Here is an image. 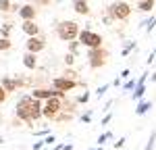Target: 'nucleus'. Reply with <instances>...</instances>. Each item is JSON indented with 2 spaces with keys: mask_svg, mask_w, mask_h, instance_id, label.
Here are the masks:
<instances>
[{
  "mask_svg": "<svg viewBox=\"0 0 156 150\" xmlns=\"http://www.w3.org/2000/svg\"><path fill=\"white\" fill-rule=\"evenodd\" d=\"M15 115L17 119L27 121V123H34L42 117V102L36 98H31V94H25L19 98V102L15 104Z\"/></svg>",
  "mask_w": 156,
  "mask_h": 150,
  "instance_id": "nucleus-1",
  "label": "nucleus"
},
{
  "mask_svg": "<svg viewBox=\"0 0 156 150\" xmlns=\"http://www.w3.org/2000/svg\"><path fill=\"white\" fill-rule=\"evenodd\" d=\"M79 25L75 23V21H60L56 25V36L62 40V42H73V40H77L79 38Z\"/></svg>",
  "mask_w": 156,
  "mask_h": 150,
  "instance_id": "nucleus-2",
  "label": "nucleus"
},
{
  "mask_svg": "<svg viewBox=\"0 0 156 150\" xmlns=\"http://www.w3.org/2000/svg\"><path fill=\"white\" fill-rule=\"evenodd\" d=\"M106 12H108V17H110L112 21H125V19L131 15V4L125 2V0H117V2L108 4Z\"/></svg>",
  "mask_w": 156,
  "mask_h": 150,
  "instance_id": "nucleus-3",
  "label": "nucleus"
},
{
  "mask_svg": "<svg viewBox=\"0 0 156 150\" xmlns=\"http://www.w3.org/2000/svg\"><path fill=\"white\" fill-rule=\"evenodd\" d=\"M77 40H79V44H83L87 50H90V48H102V42H104V40H102V36H100V34H96V31H92L90 27L81 29Z\"/></svg>",
  "mask_w": 156,
  "mask_h": 150,
  "instance_id": "nucleus-4",
  "label": "nucleus"
},
{
  "mask_svg": "<svg viewBox=\"0 0 156 150\" xmlns=\"http://www.w3.org/2000/svg\"><path fill=\"white\" fill-rule=\"evenodd\" d=\"M106 59H108V52L104 48H90L87 50V65L92 69H100L106 65Z\"/></svg>",
  "mask_w": 156,
  "mask_h": 150,
  "instance_id": "nucleus-5",
  "label": "nucleus"
},
{
  "mask_svg": "<svg viewBox=\"0 0 156 150\" xmlns=\"http://www.w3.org/2000/svg\"><path fill=\"white\" fill-rule=\"evenodd\" d=\"M60 109H62V98H50L42 104V117H46V119H56Z\"/></svg>",
  "mask_w": 156,
  "mask_h": 150,
  "instance_id": "nucleus-6",
  "label": "nucleus"
},
{
  "mask_svg": "<svg viewBox=\"0 0 156 150\" xmlns=\"http://www.w3.org/2000/svg\"><path fill=\"white\" fill-rule=\"evenodd\" d=\"M65 94L58 92V90H54V88H37L31 92V98L36 100H50V98H62Z\"/></svg>",
  "mask_w": 156,
  "mask_h": 150,
  "instance_id": "nucleus-7",
  "label": "nucleus"
},
{
  "mask_svg": "<svg viewBox=\"0 0 156 150\" xmlns=\"http://www.w3.org/2000/svg\"><path fill=\"white\" fill-rule=\"evenodd\" d=\"M52 88L65 94V92H71L73 88H77V81L75 79H69V77H54L52 79Z\"/></svg>",
  "mask_w": 156,
  "mask_h": 150,
  "instance_id": "nucleus-8",
  "label": "nucleus"
},
{
  "mask_svg": "<svg viewBox=\"0 0 156 150\" xmlns=\"http://www.w3.org/2000/svg\"><path fill=\"white\" fill-rule=\"evenodd\" d=\"M25 48H27V52H31V54H37V52H42V50L46 48V38H42V36L29 38V40L25 42Z\"/></svg>",
  "mask_w": 156,
  "mask_h": 150,
  "instance_id": "nucleus-9",
  "label": "nucleus"
},
{
  "mask_svg": "<svg viewBox=\"0 0 156 150\" xmlns=\"http://www.w3.org/2000/svg\"><path fill=\"white\" fill-rule=\"evenodd\" d=\"M146 79H148V73H142L140 79H137V86H135V90H133V100H135V102H140L142 96L146 94Z\"/></svg>",
  "mask_w": 156,
  "mask_h": 150,
  "instance_id": "nucleus-10",
  "label": "nucleus"
},
{
  "mask_svg": "<svg viewBox=\"0 0 156 150\" xmlns=\"http://www.w3.org/2000/svg\"><path fill=\"white\" fill-rule=\"evenodd\" d=\"M36 15H37V11H36L34 4H23V6L19 9V17H21L23 21H36Z\"/></svg>",
  "mask_w": 156,
  "mask_h": 150,
  "instance_id": "nucleus-11",
  "label": "nucleus"
},
{
  "mask_svg": "<svg viewBox=\"0 0 156 150\" xmlns=\"http://www.w3.org/2000/svg\"><path fill=\"white\" fill-rule=\"evenodd\" d=\"M0 86L4 88L6 94H9V92H17L19 84H17V77H12V75H4V77L0 79Z\"/></svg>",
  "mask_w": 156,
  "mask_h": 150,
  "instance_id": "nucleus-12",
  "label": "nucleus"
},
{
  "mask_svg": "<svg viewBox=\"0 0 156 150\" xmlns=\"http://www.w3.org/2000/svg\"><path fill=\"white\" fill-rule=\"evenodd\" d=\"M21 29H23V34H27L29 38L40 36V25H37L36 21H23V23H21Z\"/></svg>",
  "mask_w": 156,
  "mask_h": 150,
  "instance_id": "nucleus-13",
  "label": "nucleus"
},
{
  "mask_svg": "<svg viewBox=\"0 0 156 150\" xmlns=\"http://www.w3.org/2000/svg\"><path fill=\"white\" fill-rule=\"evenodd\" d=\"M73 4V11L77 12V15H90V4H87V0H71Z\"/></svg>",
  "mask_w": 156,
  "mask_h": 150,
  "instance_id": "nucleus-14",
  "label": "nucleus"
},
{
  "mask_svg": "<svg viewBox=\"0 0 156 150\" xmlns=\"http://www.w3.org/2000/svg\"><path fill=\"white\" fill-rule=\"evenodd\" d=\"M23 65H25V69H36L37 67V56L31 54V52H25L23 54Z\"/></svg>",
  "mask_w": 156,
  "mask_h": 150,
  "instance_id": "nucleus-15",
  "label": "nucleus"
},
{
  "mask_svg": "<svg viewBox=\"0 0 156 150\" xmlns=\"http://www.w3.org/2000/svg\"><path fill=\"white\" fill-rule=\"evenodd\" d=\"M150 109H152V100H140V102H137V106H135V115H140V117H142V115H146Z\"/></svg>",
  "mask_w": 156,
  "mask_h": 150,
  "instance_id": "nucleus-16",
  "label": "nucleus"
},
{
  "mask_svg": "<svg viewBox=\"0 0 156 150\" xmlns=\"http://www.w3.org/2000/svg\"><path fill=\"white\" fill-rule=\"evenodd\" d=\"M154 9V0H140V4H137V11L142 12H150Z\"/></svg>",
  "mask_w": 156,
  "mask_h": 150,
  "instance_id": "nucleus-17",
  "label": "nucleus"
},
{
  "mask_svg": "<svg viewBox=\"0 0 156 150\" xmlns=\"http://www.w3.org/2000/svg\"><path fill=\"white\" fill-rule=\"evenodd\" d=\"M12 48V42L9 38H0V52H9Z\"/></svg>",
  "mask_w": 156,
  "mask_h": 150,
  "instance_id": "nucleus-18",
  "label": "nucleus"
},
{
  "mask_svg": "<svg viewBox=\"0 0 156 150\" xmlns=\"http://www.w3.org/2000/svg\"><path fill=\"white\" fill-rule=\"evenodd\" d=\"M12 31V25L11 23H2L0 25V38H9Z\"/></svg>",
  "mask_w": 156,
  "mask_h": 150,
  "instance_id": "nucleus-19",
  "label": "nucleus"
},
{
  "mask_svg": "<svg viewBox=\"0 0 156 150\" xmlns=\"http://www.w3.org/2000/svg\"><path fill=\"white\" fill-rule=\"evenodd\" d=\"M11 11H12L11 0H0V12H11Z\"/></svg>",
  "mask_w": 156,
  "mask_h": 150,
  "instance_id": "nucleus-20",
  "label": "nucleus"
},
{
  "mask_svg": "<svg viewBox=\"0 0 156 150\" xmlns=\"http://www.w3.org/2000/svg\"><path fill=\"white\" fill-rule=\"evenodd\" d=\"M137 86V79H127L125 84H123V92H129V90H135Z\"/></svg>",
  "mask_w": 156,
  "mask_h": 150,
  "instance_id": "nucleus-21",
  "label": "nucleus"
},
{
  "mask_svg": "<svg viewBox=\"0 0 156 150\" xmlns=\"http://www.w3.org/2000/svg\"><path fill=\"white\" fill-rule=\"evenodd\" d=\"M77 50H79V42L77 40L69 42V54H77Z\"/></svg>",
  "mask_w": 156,
  "mask_h": 150,
  "instance_id": "nucleus-22",
  "label": "nucleus"
},
{
  "mask_svg": "<svg viewBox=\"0 0 156 150\" xmlns=\"http://www.w3.org/2000/svg\"><path fill=\"white\" fill-rule=\"evenodd\" d=\"M154 142H156V131H152V134H150V140H148V144H146L144 150H152V148H154Z\"/></svg>",
  "mask_w": 156,
  "mask_h": 150,
  "instance_id": "nucleus-23",
  "label": "nucleus"
},
{
  "mask_svg": "<svg viewBox=\"0 0 156 150\" xmlns=\"http://www.w3.org/2000/svg\"><path fill=\"white\" fill-rule=\"evenodd\" d=\"M133 48H135V42H127V44H125V48H123V52H121V54H123V56H127V54H129V52H131Z\"/></svg>",
  "mask_w": 156,
  "mask_h": 150,
  "instance_id": "nucleus-24",
  "label": "nucleus"
},
{
  "mask_svg": "<svg viewBox=\"0 0 156 150\" xmlns=\"http://www.w3.org/2000/svg\"><path fill=\"white\" fill-rule=\"evenodd\" d=\"M52 0H29V4H34V6H48Z\"/></svg>",
  "mask_w": 156,
  "mask_h": 150,
  "instance_id": "nucleus-25",
  "label": "nucleus"
},
{
  "mask_svg": "<svg viewBox=\"0 0 156 150\" xmlns=\"http://www.w3.org/2000/svg\"><path fill=\"white\" fill-rule=\"evenodd\" d=\"M154 23H156V17H152V19H150V21H146V23H142V25H146V31H148V34H150V31H152V29H154Z\"/></svg>",
  "mask_w": 156,
  "mask_h": 150,
  "instance_id": "nucleus-26",
  "label": "nucleus"
},
{
  "mask_svg": "<svg viewBox=\"0 0 156 150\" xmlns=\"http://www.w3.org/2000/svg\"><path fill=\"white\" fill-rule=\"evenodd\" d=\"M106 90H108V84H104L102 88H98V90H96V96H98V98H102V96L106 94Z\"/></svg>",
  "mask_w": 156,
  "mask_h": 150,
  "instance_id": "nucleus-27",
  "label": "nucleus"
},
{
  "mask_svg": "<svg viewBox=\"0 0 156 150\" xmlns=\"http://www.w3.org/2000/svg\"><path fill=\"white\" fill-rule=\"evenodd\" d=\"M129 75H131V71H129V69H123V71H121V75H119V79H121V81H123V79H129Z\"/></svg>",
  "mask_w": 156,
  "mask_h": 150,
  "instance_id": "nucleus-28",
  "label": "nucleus"
},
{
  "mask_svg": "<svg viewBox=\"0 0 156 150\" xmlns=\"http://www.w3.org/2000/svg\"><path fill=\"white\" fill-rule=\"evenodd\" d=\"M110 119H112V112H106V115L102 117V121H100V123H102V125H106V123H110Z\"/></svg>",
  "mask_w": 156,
  "mask_h": 150,
  "instance_id": "nucleus-29",
  "label": "nucleus"
},
{
  "mask_svg": "<svg viewBox=\"0 0 156 150\" xmlns=\"http://www.w3.org/2000/svg\"><path fill=\"white\" fill-rule=\"evenodd\" d=\"M65 62L67 65H73L75 62V54H65Z\"/></svg>",
  "mask_w": 156,
  "mask_h": 150,
  "instance_id": "nucleus-30",
  "label": "nucleus"
},
{
  "mask_svg": "<svg viewBox=\"0 0 156 150\" xmlns=\"http://www.w3.org/2000/svg\"><path fill=\"white\" fill-rule=\"evenodd\" d=\"M6 96H9V94H6V90L0 86V102H4V100H6Z\"/></svg>",
  "mask_w": 156,
  "mask_h": 150,
  "instance_id": "nucleus-31",
  "label": "nucleus"
},
{
  "mask_svg": "<svg viewBox=\"0 0 156 150\" xmlns=\"http://www.w3.org/2000/svg\"><path fill=\"white\" fill-rule=\"evenodd\" d=\"M54 142H56V138H54V136H48L46 140H44V144H46V146H50V144H54Z\"/></svg>",
  "mask_w": 156,
  "mask_h": 150,
  "instance_id": "nucleus-32",
  "label": "nucleus"
},
{
  "mask_svg": "<svg viewBox=\"0 0 156 150\" xmlns=\"http://www.w3.org/2000/svg\"><path fill=\"white\" fill-rule=\"evenodd\" d=\"M125 146V138H121L119 142H115V148H123Z\"/></svg>",
  "mask_w": 156,
  "mask_h": 150,
  "instance_id": "nucleus-33",
  "label": "nucleus"
},
{
  "mask_svg": "<svg viewBox=\"0 0 156 150\" xmlns=\"http://www.w3.org/2000/svg\"><path fill=\"white\" fill-rule=\"evenodd\" d=\"M87 100H90V94H83V96H79V102H81V104H85Z\"/></svg>",
  "mask_w": 156,
  "mask_h": 150,
  "instance_id": "nucleus-34",
  "label": "nucleus"
},
{
  "mask_svg": "<svg viewBox=\"0 0 156 150\" xmlns=\"http://www.w3.org/2000/svg\"><path fill=\"white\" fill-rule=\"evenodd\" d=\"M81 119H83L85 123H90V119H92V112H85V115H83V117H81Z\"/></svg>",
  "mask_w": 156,
  "mask_h": 150,
  "instance_id": "nucleus-35",
  "label": "nucleus"
},
{
  "mask_svg": "<svg viewBox=\"0 0 156 150\" xmlns=\"http://www.w3.org/2000/svg\"><path fill=\"white\" fill-rule=\"evenodd\" d=\"M102 23H104V25H110V23H112V19H110V17H108V15H106V17L102 19Z\"/></svg>",
  "mask_w": 156,
  "mask_h": 150,
  "instance_id": "nucleus-36",
  "label": "nucleus"
},
{
  "mask_svg": "<svg viewBox=\"0 0 156 150\" xmlns=\"http://www.w3.org/2000/svg\"><path fill=\"white\" fill-rule=\"evenodd\" d=\"M42 146H44V142H36V144H34V150H40Z\"/></svg>",
  "mask_w": 156,
  "mask_h": 150,
  "instance_id": "nucleus-37",
  "label": "nucleus"
},
{
  "mask_svg": "<svg viewBox=\"0 0 156 150\" xmlns=\"http://www.w3.org/2000/svg\"><path fill=\"white\" fill-rule=\"evenodd\" d=\"M62 150H73V144H67V146H62Z\"/></svg>",
  "mask_w": 156,
  "mask_h": 150,
  "instance_id": "nucleus-38",
  "label": "nucleus"
},
{
  "mask_svg": "<svg viewBox=\"0 0 156 150\" xmlns=\"http://www.w3.org/2000/svg\"><path fill=\"white\" fill-rule=\"evenodd\" d=\"M152 54H154V56H156V48H154V52H152Z\"/></svg>",
  "mask_w": 156,
  "mask_h": 150,
  "instance_id": "nucleus-39",
  "label": "nucleus"
},
{
  "mask_svg": "<svg viewBox=\"0 0 156 150\" xmlns=\"http://www.w3.org/2000/svg\"><path fill=\"white\" fill-rule=\"evenodd\" d=\"M2 142H4V140H2V138H0V144H2Z\"/></svg>",
  "mask_w": 156,
  "mask_h": 150,
  "instance_id": "nucleus-40",
  "label": "nucleus"
},
{
  "mask_svg": "<svg viewBox=\"0 0 156 150\" xmlns=\"http://www.w3.org/2000/svg\"><path fill=\"white\" fill-rule=\"evenodd\" d=\"M96 150H102V146H100V148H96Z\"/></svg>",
  "mask_w": 156,
  "mask_h": 150,
  "instance_id": "nucleus-41",
  "label": "nucleus"
},
{
  "mask_svg": "<svg viewBox=\"0 0 156 150\" xmlns=\"http://www.w3.org/2000/svg\"><path fill=\"white\" fill-rule=\"evenodd\" d=\"M0 119H2V112H0Z\"/></svg>",
  "mask_w": 156,
  "mask_h": 150,
  "instance_id": "nucleus-42",
  "label": "nucleus"
}]
</instances>
